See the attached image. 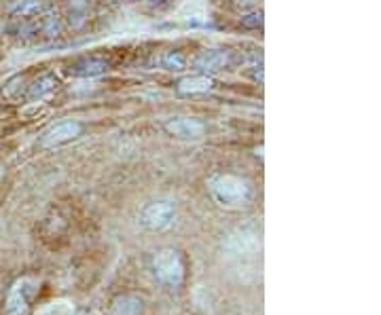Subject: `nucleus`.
<instances>
[{
  "label": "nucleus",
  "mask_w": 381,
  "mask_h": 315,
  "mask_svg": "<svg viewBox=\"0 0 381 315\" xmlns=\"http://www.w3.org/2000/svg\"><path fill=\"white\" fill-rule=\"evenodd\" d=\"M212 199L224 210H242L252 201V184L235 174H216L208 182Z\"/></svg>",
  "instance_id": "1"
},
{
  "label": "nucleus",
  "mask_w": 381,
  "mask_h": 315,
  "mask_svg": "<svg viewBox=\"0 0 381 315\" xmlns=\"http://www.w3.org/2000/svg\"><path fill=\"white\" fill-rule=\"evenodd\" d=\"M152 275L168 288H178L185 279V262L178 250L165 248L159 250L152 258Z\"/></svg>",
  "instance_id": "2"
},
{
  "label": "nucleus",
  "mask_w": 381,
  "mask_h": 315,
  "mask_svg": "<svg viewBox=\"0 0 381 315\" xmlns=\"http://www.w3.org/2000/svg\"><path fill=\"white\" fill-rule=\"evenodd\" d=\"M38 286H41V281L34 279V277L17 279L13 284V288H11L7 305H5L7 315H25V313H28L32 299L38 294Z\"/></svg>",
  "instance_id": "3"
},
{
  "label": "nucleus",
  "mask_w": 381,
  "mask_h": 315,
  "mask_svg": "<svg viewBox=\"0 0 381 315\" xmlns=\"http://www.w3.org/2000/svg\"><path fill=\"white\" fill-rule=\"evenodd\" d=\"M174 218H176V205L174 203L155 201V203H148L140 212V225L146 231L159 233V231H165L174 225Z\"/></svg>",
  "instance_id": "4"
},
{
  "label": "nucleus",
  "mask_w": 381,
  "mask_h": 315,
  "mask_svg": "<svg viewBox=\"0 0 381 315\" xmlns=\"http://www.w3.org/2000/svg\"><path fill=\"white\" fill-rule=\"evenodd\" d=\"M165 131L178 140H201L206 136V123L195 116H172L165 121Z\"/></svg>",
  "instance_id": "5"
},
{
  "label": "nucleus",
  "mask_w": 381,
  "mask_h": 315,
  "mask_svg": "<svg viewBox=\"0 0 381 315\" xmlns=\"http://www.w3.org/2000/svg\"><path fill=\"white\" fill-rule=\"evenodd\" d=\"M83 134V125L79 123V121H60V123L56 125H51L41 144H43V149H56V147H62V144H68L76 138H81Z\"/></svg>",
  "instance_id": "6"
},
{
  "label": "nucleus",
  "mask_w": 381,
  "mask_h": 315,
  "mask_svg": "<svg viewBox=\"0 0 381 315\" xmlns=\"http://www.w3.org/2000/svg\"><path fill=\"white\" fill-rule=\"evenodd\" d=\"M261 250V241L257 233H250L248 229H242L233 235H229L227 239V252L229 256H235V258H248L254 256Z\"/></svg>",
  "instance_id": "7"
},
{
  "label": "nucleus",
  "mask_w": 381,
  "mask_h": 315,
  "mask_svg": "<svg viewBox=\"0 0 381 315\" xmlns=\"http://www.w3.org/2000/svg\"><path fill=\"white\" fill-rule=\"evenodd\" d=\"M229 64H231V53L227 49H203L193 60V68L199 75H214V72L229 68Z\"/></svg>",
  "instance_id": "8"
},
{
  "label": "nucleus",
  "mask_w": 381,
  "mask_h": 315,
  "mask_svg": "<svg viewBox=\"0 0 381 315\" xmlns=\"http://www.w3.org/2000/svg\"><path fill=\"white\" fill-rule=\"evenodd\" d=\"M60 85V79L56 77V72H43L38 75L32 85H28V91H25V100L28 102H43L47 100L51 93H56Z\"/></svg>",
  "instance_id": "9"
},
{
  "label": "nucleus",
  "mask_w": 381,
  "mask_h": 315,
  "mask_svg": "<svg viewBox=\"0 0 381 315\" xmlns=\"http://www.w3.org/2000/svg\"><path fill=\"white\" fill-rule=\"evenodd\" d=\"M111 70V64L102 58H83V60H76L74 64H70V75L72 77H79V79H95L106 75Z\"/></svg>",
  "instance_id": "10"
},
{
  "label": "nucleus",
  "mask_w": 381,
  "mask_h": 315,
  "mask_svg": "<svg viewBox=\"0 0 381 315\" xmlns=\"http://www.w3.org/2000/svg\"><path fill=\"white\" fill-rule=\"evenodd\" d=\"M216 83L210 75H193V77H185L178 81L176 89L183 95H206L210 91H214Z\"/></svg>",
  "instance_id": "11"
},
{
  "label": "nucleus",
  "mask_w": 381,
  "mask_h": 315,
  "mask_svg": "<svg viewBox=\"0 0 381 315\" xmlns=\"http://www.w3.org/2000/svg\"><path fill=\"white\" fill-rule=\"evenodd\" d=\"M7 13L15 19H34L45 13V0H9Z\"/></svg>",
  "instance_id": "12"
},
{
  "label": "nucleus",
  "mask_w": 381,
  "mask_h": 315,
  "mask_svg": "<svg viewBox=\"0 0 381 315\" xmlns=\"http://www.w3.org/2000/svg\"><path fill=\"white\" fill-rule=\"evenodd\" d=\"M91 15V5L89 0H68L66 5V19L72 30H81L89 21Z\"/></svg>",
  "instance_id": "13"
},
{
  "label": "nucleus",
  "mask_w": 381,
  "mask_h": 315,
  "mask_svg": "<svg viewBox=\"0 0 381 315\" xmlns=\"http://www.w3.org/2000/svg\"><path fill=\"white\" fill-rule=\"evenodd\" d=\"M144 311V301L134 294H123L117 297L111 309V315H142Z\"/></svg>",
  "instance_id": "14"
},
{
  "label": "nucleus",
  "mask_w": 381,
  "mask_h": 315,
  "mask_svg": "<svg viewBox=\"0 0 381 315\" xmlns=\"http://www.w3.org/2000/svg\"><path fill=\"white\" fill-rule=\"evenodd\" d=\"M32 30H34L36 34L45 36V38H58V36L62 34V21H60L58 15L47 13V15H41V19L34 23Z\"/></svg>",
  "instance_id": "15"
},
{
  "label": "nucleus",
  "mask_w": 381,
  "mask_h": 315,
  "mask_svg": "<svg viewBox=\"0 0 381 315\" xmlns=\"http://www.w3.org/2000/svg\"><path fill=\"white\" fill-rule=\"evenodd\" d=\"M187 64H189V60L181 49L165 51V55L161 58V66L170 72H183V70H187Z\"/></svg>",
  "instance_id": "16"
},
{
  "label": "nucleus",
  "mask_w": 381,
  "mask_h": 315,
  "mask_svg": "<svg viewBox=\"0 0 381 315\" xmlns=\"http://www.w3.org/2000/svg\"><path fill=\"white\" fill-rule=\"evenodd\" d=\"M36 315H74V307H72V303L60 299V301L47 303Z\"/></svg>",
  "instance_id": "17"
},
{
  "label": "nucleus",
  "mask_w": 381,
  "mask_h": 315,
  "mask_svg": "<svg viewBox=\"0 0 381 315\" xmlns=\"http://www.w3.org/2000/svg\"><path fill=\"white\" fill-rule=\"evenodd\" d=\"M240 26L242 28H248V30H257L263 26V11L261 9H254L246 15L240 17Z\"/></svg>",
  "instance_id": "18"
},
{
  "label": "nucleus",
  "mask_w": 381,
  "mask_h": 315,
  "mask_svg": "<svg viewBox=\"0 0 381 315\" xmlns=\"http://www.w3.org/2000/svg\"><path fill=\"white\" fill-rule=\"evenodd\" d=\"M146 3H148V7H152V9H159V7L168 5V0H146Z\"/></svg>",
  "instance_id": "19"
},
{
  "label": "nucleus",
  "mask_w": 381,
  "mask_h": 315,
  "mask_svg": "<svg viewBox=\"0 0 381 315\" xmlns=\"http://www.w3.org/2000/svg\"><path fill=\"white\" fill-rule=\"evenodd\" d=\"M121 5H134V3H140V0H117Z\"/></svg>",
  "instance_id": "20"
},
{
  "label": "nucleus",
  "mask_w": 381,
  "mask_h": 315,
  "mask_svg": "<svg viewBox=\"0 0 381 315\" xmlns=\"http://www.w3.org/2000/svg\"><path fill=\"white\" fill-rule=\"evenodd\" d=\"M76 315H89V313H76Z\"/></svg>",
  "instance_id": "21"
}]
</instances>
